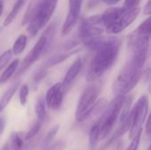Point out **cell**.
<instances>
[{
  "mask_svg": "<svg viewBox=\"0 0 151 150\" xmlns=\"http://www.w3.org/2000/svg\"><path fill=\"white\" fill-rule=\"evenodd\" d=\"M121 47V40L117 36L104 37L92 50L94 56L87 72V81L91 83L102 77L116 62Z\"/></svg>",
  "mask_w": 151,
  "mask_h": 150,
  "instance_id": "cell-1",
  "label": "cell"
},
{
  "mask_svg": "<svg viewBox=\"0 0 151 150\" xmlns=\"http://www.w3.org/2000/svg\"><path fill=\"white\" fill-rule=\"evenodd\" d=\"M149 52L133 53V57L126 63L112 84L115 95H127L138 84L143 73V67Z\"/></svg>",
  "mask_w": 151,
  "mask_h": 150,
  "instance_id": "cell-2",
  "label": "cell"
},
{
  "mask_svg": "<svg viewBox=\"0 0 151 150\" xmlns=\"http://www.w3.org/2000/svg\"><path fill=\"white\" fill-rule=\"evenodd\" d=\"M57 4L58 0H38L35 15L27 27V31L31 37H35L39 31L50 21L56 10Z\"/></svg>",
  "mask_w": 151,
  "mask_h": 150,
  "instance_id": "cell-3",
  "label": "cell"
},
{
  "mask_svg": "<svg viewBox=\"0 0 151 150\" xmlns=\"http://www.w3.org/2000/svg\"><path fill=\"white\" fill-rule=\"evenodd\" d=\"M125 97L126 95H116L102 112L103 114L98 120L101 140L105 139L114 127L115 123L119 117Z\"/></svg>",
  "mask_w": 151,
  "mask_h": 150,
  "instance_id": "cell-4",
  "label": "cell"
},
{
  "mask_svg": "<svg viewBox=\"0 0 151 150\" xmlns=\"http://www.w3.org/2000/svg\"><path fill=\"white\" fill-rule=\"evenodd\" d=\"M101 90V83L96 81L91 82V85L85 88L80 97L75 111V118L78 122H83L89 118L91 110L97 101Z\"/></svg>",
  "mask_w": 151,
  "mask_h": 150,
  "instance_id": "cell-5",
  "label": "cell"
},
{
  "mask_svg": "<svg viewBox=\"0 0 151 150\" xmlns=\"http://www.w3.org/2000/svg\"><path fill=\"white\" fill-rule=\"evenodd\" d=\"M151 19L147 18L127 37V45L133 53L149 52L151 35Z\"/></svg>",
  "mask_w": 151,
  "mask_h": 150,
  "instance_id": "cell-6",
  "label": "cell"
},
{
  "mask_svg": "<svg viewBox=\"0 0 151 150\" xmlns=\"http://www.w3.org/2000/svg\"><path fill=\"white\" fill-rule=\"evenodd\" d=\"M149 112V98L147 95H142L135 105L130 111V126L129 138L132 139L134 135L141 129L144 124Z\"/></svg>",
  "mask_w": 151,
  "mask_h": 150,
  "instance_id": "cell-7",
  "label": "cell"
},
{
  "mask_svg": "<svg viewBox=\"0 0 151 150\" xmlns=\"http://www.w3.org/2000/svg\"><path fill=\"white\" fill-rule=\"evenodd\" d=\"M50 46V45L48 43V41L45 38V36L42 34L39 40L36 42V43L33 47V49L27 54L25 58L19 65L18 69L13 75V78L17 80L21 74H23L31 65H33L40 58V57L43 53H45L46 50H49Z\"/></svg>",
  "mask_w": 151,
  "mask_h": 150,
  "instance_id": "cell-8",
  "label": "cell"
},
{
  "mask_svg": "<svg viewBox=\"0 0 151 150\" xmlns=\"http://www.w3.org/2000/svg\"><path fill=\"white\" fill-rule=\"evenodd\" d=\"M141 9L139 6L133 8H125V10L120 13V15L107 27L104 31L109 34H119L123 32L127 27H129L138 17Z\"/></svg>",
  "mask_w": 151,
  "mask_h": 150,
  "instance_id": "cell-9",
  "label": "cell"
},
{
  "mask_svg": "<svg viewBox=\"0 0 151 150\" xmlns=\"http://www.w3.org/2000/svg\"><path fill=\"white\" fill-rule=\"evenodd\" d=\"M83 1L84 0H69V11L61 29L62 35H67L70 34L78 23Z\"/></svg>",
  "mask_w": 151,
  "mask_h": 150,
  "instance_id": "cell-10",
  "label": "cell"
},
{
  "mask_svg": "<svg viewBox=\"0 0 151 150\" xmlns=\"http://www.w3.org/2000/svg\"><path fill=\"white\" fill-rule=\"evenodd\" d=\"M65 94L62 82H57L52 85L48 89L44 98L46 107L52 111L59 110L63 103Z\"/></svg>",
  "mask_w": 151,
  "mask_h": 150,
  "instance_id": "cell-11",
  "label": "cell"
},
{
  "mask_svg": "<svg viewBox=\"0 0 151 150\" xmlns=\"http://www.w3.org/2000/svg\"><path fill=\"white\" fill-rule=\"evenodd\" d=\"M82 67H83V60L81 57L76 58L74 60V62L71 65V66L67 70L66 73L65 74L64 80L62 81V85H63L65 93H67L71 89L73 83L74 82L75 79L81 72Z\"/></svg>",
  "mask_w": 151,
  "mask_h": 150,
  "instance_id": "cell-12",
  "label": "cell"
},
{
  "mask_svg": "<svg viewBox=\"0 0 151 150\" xmlns=\"http://www.w3.org/2000/svg\"><path fill=\"white\" fill-rule=\"evenodd\" d=\"M79 51H80V49H73V50L65 51L64 53H57V54L53 55L52 57H50L44 64H42V65L45 66L47 69H49L56 65H58V64L64 62L65 60H66L70 57L73 56L74 54L78 53Z\"/></svg>",
  "mask_w": 151,
  "mask_h": 150,
  "instance_id": "cell-13",
  "label": "cell"
},
{
  "mask_svg": "<svg viewBox=\"0 0 151 150\" xmlns=\"http://www.w3.org/2000/svg\"><path fill=\"white\" fill-rule=\"evenodd\" d=\"M19 86H20V81L17 80L14 84H12L10 88H8L7 90L4 93V95L0 98V113L7 107V105L11 102L12 98L17 92Z\"/></svg>",
  "mask_w": 151,
  "mask_h": 150,
  "instance_id": "cell-14",
  "label": "cell"
},
{
  "mask_svg": "<svg viewBox=\"0 0 151 150\" xmlns=\"http://www.w3.org/2000/svg\"><path fill=\"white\" fill-rule=\"evenodd\" d=\"M19 65V59L15 58L10 63V65H7V67L5 68V70L3 72V73L0 76V85L5 84L14 75L15 72L18 69Z\"/></svg>",
  "mask_w": 151,
  "mask_h": 150,
  "instance_id": "cell-15",
  "label": "cell"
},
{
  "mask_svg": "<svg viewBox=\"0 0 151 150\" xmlns=\"http://www.w3.org/2000/svg\"><path fill=\"white\" fill-rule=\"evenodd\" d=\"M25 3H26V0H17V1L14 3L12 8V10H11V11L8 13V15L6 16V18H5L4 20V23H3L4 27L9 26V25L15 19V18H16L17 15L19 14V11H20L21 8L24 6Z\"/></svg>",
  "mask_w": 151,
  "mask_h": 150,
  "instance_id": "cell-16",
  "label": "cell"
},
{
  "mask_svg": "<svg viewBox=\"0 0 151 150\" xmlns=\"http://www.w3.org/2000/svg\"><path fill=\"white\" fill-rule=\"evenodd\" d=\"M37 4H38V0H33L29 4V5L27 8V11L24 14V17L22 19V22H21L22 26L27 25L32 20V19L35 17L36 10H37Z\"/></svg>",
  "mask_w": 151,
  "mask_h": 150,
  "instance_id": "cell-17",
  "label": "cell"
},
{
  "mask_svg": "<svg viewBox=\"0 0 151 150\" xmlns=\"http://www.w3.org/2000/svg\"><path fill=\"white\" fill-rule=\"evenodd\" d=\"M27 37L25 34L19 35L12 45V54L16 56L21 54L27 46Z\"/></svg>",
  "mask_w": 151,
  "mask_h": 150,
  "instance_id": "cell-18",
  "label": "cell"
},
{
  "mask_svg": "<svg viewBox=\"0 0 151 150\" xmlns=\"http://www.w3.org/2000/svg\"><path fill=\"white\" fill-rule=\"evenodd\" d=\"M100 140V128H99V123L98 121L95 123L89 131V147L91 149H94L98 141Z\"/></svg>",
  "mask_w": 151,
  "mask_h": 150,
  "instance_id": "cell-19",
  "label": "cell"
},
{
  "mask_svg": "<svg viewBox=\"0 0 151 150\" xmlns=\"http://www.w3.org/2000/svg\"><path fill=\"white\" fill-rule=\"evenodd\" d=\"M35 111L37 117V120L43 122L46 116V104L43 97H40L35 106Z\"/></svg>",
  "mask_w": 151,
  "mask_h": 150,
  "instance_id": "cell-20",
  "label": "cell"
},
{
  "mask_svg": "<svg viewBox=\"0 0 151 150\" xmlns=\"http://www.w3.org/2000/svg\"><path fill=\"white\" fill-rule=\"evenodd\" d=\"M57 31H58V21H57V19H55L46 27V29L42 33V35L45 36V38L47 39L48 43L50 45L51 44Z\"/></svg>",
  "mask_w": 151,
  "mask_h": 150,
  "instance_id": "cell-21",
  "label": "cell"
},
{
  "mask_svg": "<svg viewBox=\"0 0 151 150\" xmlns=\"http://www.w3.org/2000/svg\"><path fill=\"white\" fill-rule=\"evenodd\" d=\"M11 142L13 150H22L24 146V141L20 137V133L13 132L11 134Z\"/></svg>",
  "mask_w": 151,
  "mask_h": 150,
  "instance_id": "cell-22",
  "label": "cell"
},
{
  "mask_svg": "<svg viewBox=\"0 0 151 150\" xmlns=\"http://www.w3.org/2000/svg\"><path fill=\"white\" fill-rule=\"evenodd\" d=\"M49 72V69H47L45 66L43 65H41L37 71L35 72V73L34 74V77H33V83L37 85L41 80H42L48 74Z\"/></svg>",
  "mask_w": 151,
  "mask_h": 150,
  "instance_id": "cell-23",
  "label": "cell"
},
{
  "mask_svg": "<svg viewBox=\"0 0 151 150\" xmlns=\"http://www.w3.org/2000/svg\"><path fill=\"white\" fill-rule=\"evenodd\" d=\"M42 123L41 121L39 120H36L34 125L31 126V128L28 130V132L27 133V134L25 135V140L26 141H29L33 138H35V136L39 133L40 129H41V126H42Z\"/></svg>",
  "mask_w": 151,
  "mask_h": 150,
  "instance_id": "cell-24",
  "label": "cell"
},
{
  "mask_svg": "<svg viewBox=\"0 0 151 150\" xmlns=\"http://www.w3.org/2000/svg\"><path fill=\"white\" fill-rule=\"evenodd\" d=\"M29 94V88L27 84H24L20 86L19 90V103L22 106L26 105L27 102V97Z\"/></svg>",
  "mask_w": 151,
  "mask_h": 150,
  "instance_id": "cell-25",
  "label": "cell"
},
{
  "mask_svg": "<svg viewBox=\"0 0 151 150\" xmlns=\"http://www.w3.org/2000/svg\"><path fill=\"white\" fill-rule=\"evenodd\" d=\"M12 50H7L0 55V72L3 70V68H4L8 65V63L12 59Z\"/></svg>",
  "mask_w": 151,
  "mask_h": 150,
  "instance_id": "cell-26",
  "label": "cell"
},
{
  "mask_svg": "<svg viewBox=\"0 0 151 150\" xmlns=\"http://www.w3.org/2000/svg\"><path fill=\"white\" fill-rule=\"evenodd\" d=\"M142 134V129L139 130L132 138V141L130 143V145L127 147V149L126 150H137L139 148V144L141 141V137Z\"/></svg>",
  "mask_w": 151,
  "mask_h": 150,
  "instance_id": "cell-27",
  "label": "cell"
},
{
  "mask_svg": "<svg viewBox=\"0 0 151 150\" xmlns=\"http://www.w3.org/2000/svg\"><path fill=\"white\" fill-rule=\"evenodd\" d=\"M58 130H59V125H56L52 128L50 129V131L48 132V133H47V135H46V137L44 139V145L47 146L52 141V140L56 137Z\"/></svg>",
  "mask_w": 151,
  "mask_h": 150,
  "instance_id": "cell-28",
  "label": "cell"
},
{
  "mask_svg": "<svg viewBox=\"0 0 151 150\" xmlns=\"http://www.w3.org/2000/svg\"><path fill=\"white\" fill-rule=\"evenodd\" d=\"M141 0H125V4L124 7L125 8H133V7H136L139 5Z\"/></svg>",
  "mask_w": 151,
  "mask_h": 150,
  "instance_id": "cell-29",
  "label": "cell"
},
{
  "mask_svg": "<svg viewBox=\"0 0 151 150\" xmlns=\"http://www.w3.org/2000/svg\"><path fill=\"white\" fill-rule=\"evenodd\" d=\"M64 147H65V143L63 141H59L46 150H63Z\"/></svg>",
  "mask_w": 151,
  "mask_h": 150,
  "instance_id": "cell-30",
  "label": "cell"
},
{
  "mask_svg": "<svg viewBox=\"0 0 151 150\" xmlns=\"http://www.w3.org/2000/svg\"><path fill=\"white\" fill-rule=\"evenodd\" d=\"M101 2H102V0H88V4H87V7L88 9H93L96 6H97Z\"/></svg>",
  "mask_w": 151,
  "mask_h": 150,
  "instance_id": "cell-31",
  "label": "cell"
},
{
  "mask_svg": "<svg viewBox=\"0 0 151 150\" xmlns=\"http://www.w3.org/2000/svg\"><path fill=\"white\" fill-rule=\"evenodd\" d=\"M143 13L145 15H150L151 13V0H148L143 8Z\"/></svg>",
  "mask_w": 151,
  "mask_h": 150,
  "instance_id": "cell-32",
  "label": "cell"
},
{
  "mask_svg": "<svg viewBox=\"0 0 151 150\" xmlns=\"http://www.w3.org/2000/svg\"><path fill=\"white\" fill-rule=\"evenodd\" d=\"M5 124H6L5 118L3 117H0V134L4 133V128H5Z\"/></svg>",
  "mask_w": 151,
  "mask_h": 150,
  "instance_id": "cell-33",
  "label": "cell"
},
{
  "mask_svg": "<svg viewBox=\"0 0 151 150\" xmlns=\"http://www.w3.org/2000/svg\"><path fill=\"white\" fill-rule=\"evenodd\" d=\"M147 121H146V127H145V130H146V133L148 134L150 133V119L149 117H147Z\"/></svg>",
  "mask_w": 151,
  "mask_h": 150,
  "instance_id": "cell-34",
  "label": "cell"
},
{
  "mask_svg": "<svg viewBox=\"0 0 151 150\" xmlns=\"http://www.w3.org/2000/svg\"><path fill=\"white\" fill-rule=\"evenodd\" d=\"M102 1L108 5H114L116 4H118L120 0H102Z\"/></svg>",
  "mask_w": 151,
  "mask_h": 150,
  "instance_id": "cell-35",
  "label": "cell"
},
{
  "mask_svg": "<svg viewBox=\"0 0 151 150\" xmlns=\"http://www.w3.org/2000/svg\"><path fill=\"white\" fill-rule=\"evenodd\" d=\"M3 10H4V0H0V17L2 15Z\"/></svg>",
  "mask_w": 151,
  "mask_h": 150,
  "instance_id": "cell-36",
  "label": "cell"
},
{
  "mask_svg": "<svg viewBox=\"0 0 151 150\" xmlns=\"http://www.w3.org/2000/svg\"><path fill=\"white\" fill-rule=\"evenodd\" d=\"M1 150H10V149H9V147H8L7 145H4V146L1 149Z\"/></svg>",
  "mask_w": 151,
  "mask_h": 150,
  "instance_id": "cell-37",
  "label": "cell"
},
{
  "mask_svg": "<svg viewBox=\"0 0 151 150\" xmlns=\"http://www.w3.org/2000/svg\"><path fill=\"white\" fill-rule=\"evenodd\" d=\"M116 150H121V145H120V144H119V145H118V147H117Z\"/></svg>",
  "mask_w": 151,
  "mask_h": 150,
  "instance_id": "cell-38",
  "label": "cell"
},
{
  "mask_svg": "<svg viewBox=\"0 0 151 150\" xmlns=\"http://www.w3.org/2000/svg\"><path fill=\"white\" fill-rule=\"evenodd\" d=\"M147 150H150V147H149V148H148V149Z\"/></svg>",
  "mask_w": 151,
  "mask_h": 150,
  "instance_id": "cell-39",
  "label": "cell"
},
{
  "mask_svg": "<svg viewBox=\"0 0 151 150\" xmlns=\"http://www.w3.org/2000/svg\"><path fill=\"white\" fill-rule=\"evenodd\" d=\"M0 32H1V28H0Z\"/></svg>",
  "mask_w": 151,
  "mask_h": 150,
  "instance_id": "cell-40",
  "label": "cell"
}]
</instances>
